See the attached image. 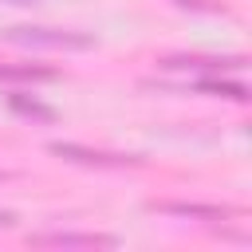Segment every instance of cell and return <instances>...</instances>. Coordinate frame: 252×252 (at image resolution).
I'll use <instances>...</instances> for the list:
<instances>
[{"mask_svg":"<svg viewBox=\"0 0 252 252\" xmlns=\"http://www.w3.org/2000/svg\"><path fill=\"white\" fill-rule=\"evenodd\" d=\"M177 4H193V8H201V0H177Z\"/></svg>","mask_w":252,"mask_h":252,"instance_id":"9","label":"cell"},{"mask_svg":"<svg viewBox=\"0 0 252 252\" xmlns=\"http://www.w3.org/2000/svg\"><path fill=\"white\" fill-rule=\"evenodd\" d=\"M197 91H201V94H220V98H236V102H244V98H248V91H244L240 83H209V79H201V83H197Z\"/></svg>","mask_w":252,"mask_h":252,"instance_id":"6","label":"cell"},{"mask_svg":"<svg viewBox=\"0 0 252 252\" xmlns=\"http://www.w3.org/2000/svg\"><path fill=\"white\" fill-rule=\"evenodd\" d=\"M154 209L173 213V217H189V220H228L232 209H217V205H193V201H158Z\"/></svg>","mask_w":252,"mask_h":252,"instance_id":"3","label":"cell"},{"mask_svg":"<svg viewBox=\"0 0 252 252\" xmlns=\"http://www.w3.org/2000/svg\"><path fill=\"white\" fill-rule=\"evenodd\" d=\"M4 79H51V67H0Z\"/></svg>","mask_w":252,"mask_h":252,"instance_id":"7","label":"cell"},{"mask_svg":"<svg viewBox=\"0 0 252 252\" xmlns=\"http://www.w3.org/2000/svg\"><path fill=\"white\" fill-rule=\"evenodd\" d=\"M0 224H12V217H8V213H0Z\"/></svg>","mask_w":252,"mask_h":252,"instance_id":"10","label":"cell"},{"mask_svg":"<svg viewBox=\"0 0 252 252\" xmlns=\"http://www.w3.org/2000/svg\"><path fill=\"white\" fill-rule=\"evenodd\" d=\"M12 39H16V43H28V47H75V51H87V47H91L87 35L55 32V28H16Z\"/></svg>","mask_w":252,"mask_h":252,"instance_id":"1","label":"cell"},{"mask_svg":"<svg viewBox=\"0 0 252 252\" xmlns=\"http://www.w3.org/2000/svg\"><path fill=\"white\" fill-rule=\"evenodd\" d=\"M12 106H16V110H24V114H32V118H43V122H51V118H55V110H47V106H39V102H28L24 94H12Z\"/></svg>","mask_w":252,"mask_h":252,"instance_id":"8","label":"cell"},{"mask_svg":"<svg viewBox=\"0 0 252 252\" xmlns=\"http://www.w3.org/2000/svg\"><path fill=\"white\" fill-rule=\"evenodd\" d=\"M161 67L169 71H228V67H240V59H217V55H169L161 59Z\"/></svg>","mask_w":252,"mask_h":252,"instance_id":"4","label":"cell"},{"mask_svg":"<svg viewBox=\"0 0 252 252\" xmlns=\"http://www.w3.org/2000/svg\"><path fill=\"white\" fill-rule=\"evenodd\" d=\"M51 154L71 158V161H87V165H118L122 161V158H110V154H98V150H83V146H71V142H55Z\"/></svg>","mask_w":252,"mask_h":252,"instance_id":"5","label":"cell"},{"mask_svg":"<svg viewBox=\"0 0 252 252\" xmlns=\"http://www.w3.org/2000/svg\"><path fill=\"white\" fill-rule=\"evenodd\" d=\"M32 244H39V248H110L114 236H102V232H35Z\"/></svg>","mask_w":252,"mask_h":252,"instance_id":"2","label":"cell"}]
</instances>
